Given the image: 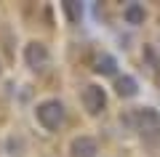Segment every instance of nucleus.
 I'll return each mask as SVG.
<instances>
[{
    "label": "nucleus",
    "mask_w": 160,
    "mask_h": 157,
    "mask_svg": "<svg viewBox=\"0 0 160 157\" xmlns=\"http://www.w3.org/2000/svg\"><path fill=\"white\" fill-rule=\"evenodd\" d=\"M118 93L120 96H136V80L133 77H118Z\"/></svg>",
    "instance_id": "nucleus-6"
},
{
    "label": "nucleus",
    "mask_w": 160,
    "mask_h": 157,
    "mask_svg": "<svg viewBox=\"0 0 160 157\" xmlns=\"http://www.w3.org/2000/svg\"><path fill=\"white\" fill-rule=\"evenodd\" d=\"M96 152H99V146L91 136H78L69 144V157H96Z\"/></svg>",
    "instance_id": "nucleus-3"
},
{
    "label": "nucleus",
    "mask_w": 160,
    "mask_h": 157,
    "mask_svg": "<svg viewBox=\"0 0 160 157\" xmlns=\"http://www.w3.org/2000/svg\"><path fill=\"white\" fill-rule=\"evenodd\" d=\"M144 16H147V11H144V6H139V3H131V6L123 8V19H126L128 24H142Z\"/></svg>",
    "instance_id": "nucleus-5"
},
{
    "label": "nucleus",
    "mask_w": 160,
    "mask_h": 157,
    "mask_svg": "<svg viewBox=\"0 0 160 157\" xmlns=\"http://www.w3.org/2000/svg\"><path fill=\"white\" fill-rule=\"evenodd\" d=\"M35 117H38V123L46 130H56L59 125L64 123V104L59 99H48V101H43V104H38Z\"/></svg>",
    "instance_id": "nucleus-1"
},
{
    "label": "nucleus",
    "mask_w": 160,
    "mask_h": 157,
    "mask_svg": "<svg viewBox=\"0 0 160 157\" xmlns=\"http://www.w3.org/2000/svg\"><path fill=\"white\" fill-rule=\"evenodd\" d=\"M96 72H102V75H112V72H115V59H112V56H104V59H99V67H96Z\"/></svg>",
    "instance_id": "nucleus-7"
},
{
    "label": "nucleus",
    "mask_w": 160,
    "mask_h": 157,
    "mask_svg": "<svg viewBox=\"0 0 160 157\" xmlns=\"http://www.w3.org/2000/svg\"><path fill=\"white\" fill-rule=\"evenodd\" d=\"M83 107L91 115H99L107 107V93H104V88H99V85H86V88H83Z\"/></svg>",
    "instance_id": "nucleus-2"
},
{
    "label": "nucleus",
    "mask_w": 160,
    "mask_h": 157,
    "mask_svg": "<svg viewBox=\"0 0 160 157\" xmlns=\"http://www.w3.org/2000/svg\"><path fill=\"white\" fill-rule=\"evenodd\" d=\"M24 61H27L32 69L46 67V61H48V51H46V45H43V43H29L27 48H24Z\"/></svg>",
    "instance_id": "nucleus-4"
}]
</instances>
